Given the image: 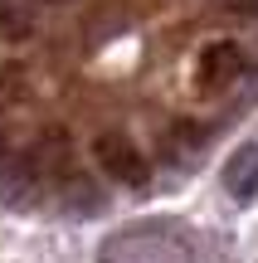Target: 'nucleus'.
Here are the masks:
<instances>
[{"label": "nucleus", "instance_id": "1", "mask_svg": "<svg viewBox=\"0 0 258 263\" xmlns=\"http://www.w3.org/2000/svg\"><path fill=\"white\" fill-rule=\"evenodd\" d=\"M103 263H190V254H185V244H175V239L146 229V234L112 239V244L103 249Z\"/></svg>", "mask_w": 258, "mask_h": 263}, {"label": "nucleus", "instance_id": "2", "mask_svg": "<svg viewBox=\"0 0 258 263\" xmlns=\"http://www.w3.org/2000/svg\"><path fill=\"white\" fill-rule=\"evenodd\" d=\"M93 156H97V166H103V176H112L117 185H146V176H151L146 156L122 132H103V137L93 141Z\"/></svg>", "mask_w": 258, "mask_h": 263}, {"label": "nucleus", "instance_id": "3", "mask_svg": "<svg viewBox=\"0 0 258 263\" xmlns=\"http://www.w3.org/2000/svg\"><path fill=\"white\" fill-rule=\"evenodd\" d=\"M239 73H244V49H239V44H229V39H214V44L200 49L195 78H200L205 93H220V88H229Z\"/></svg>", "mask_w": 258, "mask_h": 263}, {"label": "nucleus", "instance_id": "4", "mask_svg": "<svg viewBox=\"0 0 258 263\" xmlns=\"http://www.w3.org/2000/svg\"><path fill=\"white\" fill-rule=\"evenodd\" d=\"M224 190H229L239 205L258 200V146H253V141L239 146L229 161H224Z\"/></svg>", "mask_w": 258, "mask_h": 263}, {"label": "nucleus", "instance_id": "5", "mask_svg": "<svg viewBox=\"0 0 258 263\" xmlns=\"http://www.w3.org/2000/svg\"><path fill=\"white\" fill-rule=\"evenodd\" d=\"M64 210L68 215H97L103 210V190L93 180H83V176H68L64 180Z\"/></svg>", "mask_w": 258, "mask_h": 263}, {"label": "nucleus", "instance_id": "6", "mask_svg": "<svg viewBox=\"0 0 258 263\" xmlns=\"http://www.w3.org/2000/svg\"><path fill=\"white\" fill-rule=\"evenodd\" d=\"M34 34V15L19 0H0V39H29Z\"/></svg>", "mask_w": 258, "mask_h": 263}, {"label": "nucleus", "instance_id": "7", "mask_svg": "<svg viewBox=\"0 0 258 263\" xmlns=\"http://www.w3.org/2000/svg\"><path fill=\"white\" fill-rule=\"evenodd\" d=\"M229 15H239V20H258V0H220Z\"/></svg>", "mask_w": 258, "mask_h": 263}, {"label": "nucleus", "instance_id": "8", "mask_svg": "<svg viewBox=\"0 0 258 263\" xmlns=\"http://www.w3.org/2000/svg\"><path fill=\"white\" fill-rule=\"evenodd\" d=\"M0 166H5V137H0Z\"/></svg>", "mask_w": 258, "mask_h": 263}, {"label": "nucleus", "instance_id": "9", "mask_svg": "<svg viewBox=\"0 0 258 263\" xmlns=\"http://www.w3.org/2000/svg\"><path fill=\"white\" fill-rule=\"evenodd\" d=\"M54 5H64V0H54Z\"/></svg>", "mask_w": 258, "mask_h": 263}]
</instances>
